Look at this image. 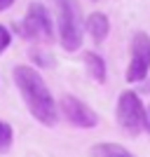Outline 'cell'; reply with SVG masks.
Instances as JSON below:
<instances>
[{
    "instance_id": "4fadbf2b",
    "label": "cell",
    "mask_w": 150,
    "mask_h": 157,
    "mask_svg": "<svg viewBox=\"0 0 150 157\" xmlns=\"http://www.w3.org/2000/svg\"><path fill=\"white\" fill-rule=\"evenodd\" d=\"M145 110H148V131H150V105L145 108Z\"/></svg>"
},
{
    "instance_id": "7c38bea8",
    "label": "cell",
    "mask_w": 150,
    "mask_h": 157,
    "mask_svg": "<svg viewBox=\"0 0 150 157\" xmlns=\"http://www.w3.org/2000/svg\"><path fill=\"white\" fill-rule=\"evenodd\" d=\"M12 2H14V0H0V12H2V10H10Z\"/></svg>"
},
{
    "instance_id": "30bf717a",
    "label": "cell",
    "mask_w": 150,
    "mask_h": 157,
    "mask_svg": "<svg viewBox=\"0 0 150 157\" xmlns=\"http://www.w3.org/2000/svg\"><path fill=\"white\" fill-rule=\"evenodd\" d=\"M12 141H14L12 127L7 124V122H2V120H0V155H5V152L12 148Z\"/></svg>"
},
{
    "instance_id": "3957f363",
    "label": "cell",
    "mask_w": 150,
    "mask_h": 157,
    "mask_svg": "<svg viewBox=\"0 0 150 157\" xmlns=\"http://www.w3.org/2000/svg\"><path fill=\"white\" fill-rule=\"evenodd\" d=\"M115 117L117 124L122 127L129 136H138L143 129H148V110H145L143 101L136 92H122L117 96V105H115Z\"/></svg>"
},
{
    "instance_id": "9c48e42d",
    "label": "cell",
    "mask_w": 150,
    "mask_h": 157,
    "mask_svg": "<svg viewBox=\"0 0 150 157\" xmlns=\"http://www.w3.org/2000/svg\"><path fill=\"white\" fill-rule=\"evenodd\" d=\"M85 66H87V71H89L91 78L96 80L98 85H103L106 82V63H103V59H101L98 54H94V52H85Z\"/></svg>"
},
{
    "instance_id": "8fae6325",
    "label": "cell",
    "mask_w": 150,
    "mask_h": 157,
    "mask_svg": "<svg viewBox=\"0 0 150 157\" xmlns=\"http://www.w3.org/2000/svg\"><path fill=\"white\" fill-rule=\"evenodd\" d=\"M10 42H12V35H10V31H7L5 26H0V54H2L7 47H10Z\"/></svg>"
},
{
    "instance_id": "ba28073f",
    "label": "cell",
    "mask_w": 150,
    "mask_h": 157,
    "mask_svg": "<svg viewBox=\"0 0 150 157\" xmlns=\"http://www.w3.org/2000/svg\"><path fill=\"white\" fill-rule=\"evenodd\" d=\"M91 157H136L131 150H127L120 143H96L89 150Z\"/></svg>"
},
{
    "instance_id": "5b68a950",
    "label": "cell",
    "mask_w": 150,
    "mask_h": 157,
    "mask_svg": "<svg viewBox=\"0 0 150 157\" xmlns=\"http://www.w3.org/2000/svg\"><path fill=\"white\" fill-rule=\"evenodd\" d=\"M17 31L26 40H52L54 38V26H52V19H49L45 5L33 2L28 7L24 21L17 24Z\"/></svg>"
},
{
    "instance_id": "5bb4252c",
    "label": "cell",
    "mask_w": 150,
    "mask_h": 157,
    "mask_svg": "<svg viewBox=\"0 0 150 157\" xmlns=\"http://www.w3.org/2000/svg\"><path fill=\"white\" fill-rule=\"evenodd\" d=\"M145 92H150V80H148V82H145Z\"/></svg>"
},
{
    "instance_id": "6da1fadb",
    "label": "cell",
    "mask_w": 150,
    "mask_h": 157,
    "mask_svg": "<svg viewBox=\"0 0 150 157\" xmlns=\"http://www.w3.org/2000/svg\"><path fill=\"white\" fill-rule=\"evenodd\" d=\"M14 82L19 87V92H21V96H24L33 117L45 127L56 124V120H59L56 101L49 94L45 80L40 78V73L35 68H31V66H17L14 68Z\"/></svg>"
},
{
    "instance_id": "8992f818",
    "label": "cell",
    "mask_w": 150,
    "mask_h": 157,
    "mask_svg": "<svg viewBox=\"0 0 150 157\" xmlns=\"http://www.w3.org/2000/svg\"><path fill=\"white\" fill-rule=\"evenodd\" d=\"M61 115H63L73 127H80V129H91V127L98 124V115L91 110L85 101H80L78 96H71L66 94L61 96Z\"/></svg>"
},
{
    "instance_id": "52a82bcc",
    "label": "cell",
    "mask_w": 150,
    "mask_h": 157,
    "mask_svg": "<svg viewBox=\"0 0 150 157\" xmlns=\"http://www.w3.org/2000/svg\"><path fill=\"white\" fill-rule=\"evenodd\" d=\"M85 28L94 38V42H103L108 38V33H110V21H108V17L103 12H91L85 21Z\"/></svg>"
},
{
    "instance_id": "277c9868",
    "label": "cell",
    "mask_w": 150,
    "mask_h": 157,
    "mask_svg": "<svg viewBox=\"0 0 150 157\" xmlns=\"http://www.w3.org/2000/svg\"><path fill=\"white\" fill-rule=\"evenodd\" d=\"M131 59L127 68V82L136 85L148 80L150 73V35L145 31H136L131 38Z\"/></svg>"
},
{
    "instance_id": "7a4b0ae2",
    "label": "cell",
    "mask_w": 150,
    "mask_h": 157,
    "mask_svg": "<svg viewBox=\"0 0 150 157\" xmlns=\"http://www.w3.org/2000/svg\"><path fill=\"white\" fill-rule=\"evenodd\" d=\"M54 12H56V24H59V38L61 47L66 52H75L82 45L85 35V19L78 0H52Z\"/></svg>"
}]
</instances>
